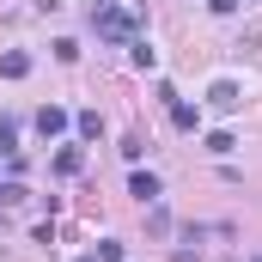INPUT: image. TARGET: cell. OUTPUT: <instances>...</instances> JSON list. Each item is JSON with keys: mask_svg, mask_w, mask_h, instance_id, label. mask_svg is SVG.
Listing matches in <instances>:
<instances>
[{"mask_svg": "<svg viewBox=\"0 0 262 262\" xmlns=\"http://www.w3.org/2000/svg\"><path fill=\"white\" fill-rule=\"evenodd\" d=\"M92 31L104 43H134L146 31V0H98L92 6Z\"/></svg>", "mask_w": 262, "mask_h": 262, "instance_id": "obj_1", "label": "cell"}, {"mask_svg": "<svg viewBox=\"0 0 262 262\" xmlns=\"http://www.w3.org/2000/svg\"><path fill=\"white\" fill-rule=\"evenodd\" d=\"M37 134H43V140L67 134V110H61V104H43V110H37Z\"/></svg>", "mask_w": 262, "mask_h": 262, "instance_id": "obj_2", "label": "cell"}, {"mask_svg": "<svg viewBox=\"0 0 262 262\" xmlns=\"http://www.w3.org/2000/svg\"><path fill=\"white\" fill-rule=\"evenodd\" d=\"M128 195H134V201H159L165 189H159V177H152V171H134V177H128Z\"/></svg>", "mask_w": 262, "mask_h": 262, "instance_id": "obj_3", "label": "cell"}, {"mask_svg": "<svg viewBox=\"0 0 262 262\" xmlns=\"http://www.w3.org/2000/svg\"><path fill=\"white\" fill-rule=\"evenodd\" d=\"M207 104H213V110H238V104H244V92H238L232 79H220V85L207 92Z\"/></svg>", "mask_w": 262, "mask_h": 262, "instance_id": "obj_4", "label": "cell"}, {"mask_svg": "<svg viewBox=\"0 0 262 262\" xmlns=\"http://www.w3.org/2000/svg\"><path fill=\"white\" fill-rule=\"evenodd\" d=\"M171 122H177L183 134H195V128H201V110H195V104H177V98H171Z\"/></svg>", "mask_w": 262, "mask_h": 262, "instance_id": "obj_5", "label": "cell"}, {"mask_svg": "<svg viewBox=\"0 0 262 262\" xmlns=\"http://www.w3.org/2000/svg\"><path fill=\"white\" fill-rule=\"evenodd\" d=\"M73 128L85 134V140H98V134H104V116H98V110H79V116H73Z\"/></svg>", "mask_w": 262, "mask_h": 262, "instance_id": "obj_6", "label": "cell"}, {"mask_svg": "<svg viewBox=\"0 0 262 262\" xmlns=\"http://www.w3.org/2000/svg\"><path fill=\"white\" fill-rule=\"evenodd\" d=\"M0 73H6V79H25V73H31V55H18V49L0 55Z\"/></svg>", "mask_w": 262, "mask_h": 262, "instance_id": "obj_7", "label": "cell"}, {"mask_svg": "<svg viewBox=\"0 0 262 262\" xmlns=\"http://www.w3.org/2000/svg\"><path fill=\"white\" fill-rule=\"evenodd\" d=\"M79 165H85V152H79V146H61V152H55V171H61V177H73Z\"/></svg>", "mask_w": 262, "mask_h": 262, "instance_id": "obj_8", "label": "cell"}, {"mask_svg": "<svg viewBox=\"0 0 262 262\" xmlns=\"http://www.w3.org/2000/svg\"><path fill=\"white\" fill-rule=\"evenodd\" d=\"M0 152H18V122L12 116H0Z\"/></svg>", "mask_w": 262, "mask_h": 262, "instance_id": "obj_9", "label": "cell"}, {"mask_svg": "<svg viewBox=\"0 0 262 262\" xmlns=\"http://www.w3.org/2000/svg\"><path fill=\"white\" fill-rule=\"evenodd\" d=\"M232 146H238V140H232L226 128H213V134H207V152H232Z\"/></svg>", "mask_w": 262, "mask_h": 262, "instance_id": "obj_10", "label": "cell"}, {"mask_svg": "<svg viewBox=\"0 0 262 262\" xmlns=\"http://www.w3.org/2000/svg\"><path fill=\"white\" fill-rule=\"evenodd\" d=\"M98 262H122V244H116V238H104V244H98Z\"/></svg>", "mask_w": 262, "mask_h": 262, "instance_id": "obj_11", "label": "cell"}, {"mask_svg": "<svg viewBox=\"0 0 262 262\" xmlns=\"http://www.w3.org/2000/svg\"><path fill=\"white\" fill-rule=\"evenodd\" d=\"M207 12H220V18H226V12H238V0H207Z\"/></svg>", "mask_w": 262, "mask_h": 262, "instance_id": "obj_12", "label": "cell"}, {"mask_svg": "<svg viewBox=\"0 0 262 262\" xmlns=\"http://www.w3.org/2000/svg\"><path fill=\"white\" fill-rule=\"evenodd\" d=\"M85 262H98V256H85Z\"/></svg>", "mask_w": 262, "mask_h": 262, "instance_id": "obj_13", "label": "cell"}, {"mask_svg": "<svg viewBox=\"0 0 262 262\" xmlns=\"http://www.w3.org/2000/svg\"><path fill=\"white\" fill-rule=\"evenodd\" d=\"M256 262H262V256H256Z\"/></svg>", "mask_w": 262, "mask_h": 262, "instance_id": "obj_14", "label": "cell"}]
</instances>
